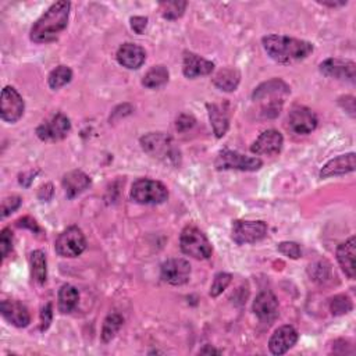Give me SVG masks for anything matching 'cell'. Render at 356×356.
<instances>
[{
    "instance_id": "1",
    "label": "cell",
    "mask_w": 356,
    "mask_h": 356,
    "mask_svg": "<svg viewBox=\"0 0 356 356\" xmlns=\"http://www.w3.org/2000/svg\"><path fill=\"white\" fill-rule=\"evenodd\" d=\"M68 1H56L31 28V40L35 43H49L58 38L65 29L70 15Z\"/></svg>"
},
{
    "instance_id": "2",
    "label": "cell",
    "mask_w": 356,
    "mask_h": 356,
    "mask_svg": "<svg viewBox=\"0 0 356 356\" xmlns=\"http://www.w3.org/2000/svg\"><path fill=\"white\" fill-rule=\"evenodd\" d=\"M261 43L270 58L280 64L300 61L313 51L310 42L282 35H267L261 39Z\"/></svg>"
},
{
    "instance_id": "3",
    "label": "cell",
    "mask_w": 356,
    "mask_h": 356,
    "mask_svg": "<svg viewBox=\"0 0 356 356\" xmlns=\"http://www.w3.org/2000/svg\"><path fill=\"white\" fill-rule=\"evenodd\" d=\"M142 149L152 157L171 165H178L181 161L179 149L172 138L164 132H150L140 138Z\"/></svg>"
},
{
    "instance_id": "4",
    "label": "cell",
    "mask_w": 356,
    "mask_h": 356,
    "mask_svg": "<svg viewBox=\"0 0 356 356\" xmlns=\"http://www.w3.org/2000/svg\"><path fill=\"white\" fill-rule=\"evenodd\" d=\"M289 93V86L281 79H270L259 85L253 92L254 100L271 99L267 106L263 107L266 117H275L280 114L282 106V96Z\"/></svg>"
},
{
    "instance_id": "5",
    "label": "cell",
    "mask_w": 356,
    "mask_h": 356,
    "mask_svg": "<svg viewBox=\"0 0 356 356\" xmlns=\"http://www.w3.org/2000/svg\"><path fill=\"white\" fill-rule=\"evenodd\" d=\"M181 250L197 260L209 259L211 254V245L207 236L195 225H186L179 236Z\"/></svg>"
},
{
    "instance_id": "6",
    "label": "cell",
    "mask_w": 356,
    "mask_h": 356,
    "mask_svg": "<svg viewBox=\"0 0 356 356\" xmlns=\"http://www.w3.org/2000/svg\"><path fill=\"white\" fill-rule=\"evenodd\" d=\"M131 197L139 204H160L167 200L168 191L160 181L140 178L132 184Z\"/></svg>"
},
{
    "instance_id": "7",
    "label": "cell",
    "mask_w": 356,
    "mask_h": 356,
    "mask_svg": "<svg viewBox=\"0 0 356 356\" xmlns=\"http://www.w3.org/2000/svg\"><path fill=\"white\" fill-rule=\"evenodd\" d=\"M86 248V239L81 228L72 225L64 229L56 239L54 249L61 257H76Z\"/></svg>"
},
{
    "instance_id": "8",
    "label": "cell",
    "mask_w": 356,
    "mask_h": 356,
    "mask_svg": "<svg viewBox=\"0 0 356 356\" xmlns=\"http://www.w3.org/2000/svg\"><path fill=\"white\" fill-rule=\"evenodd\" d=\"M214 165L217 170L257 171L263 165V161L259 157H250L234 150L224 149L218 153Z\"/></svg>"
},
{
    "instance_id": "9",
    "label": "cell",
    "mask_w": 356,
    "mask_h": 356,
    "mask_svg": "<svg viewBox=\"0 0 356 356\" xmlns=\"http://www.w3.org/2000/svg\"><path fill=\"white\" fill-rule=\"evenodd\" d=\"M267 235V224L264 221L235 220L232 222V241L238 245L256 243Z\"/></svg>"
},
{
    "instance_id": "10",
    "label": "cell",
    "mask_w": 356,
    "mask_h": 356,
    "mask_svg": "<svg viewBox=\"0 0 356 356\" xmlns=\"http://www.w3.org/2000/svg\"><path fill=\"white\" fill-rule=\"evenodd\" d=\"M24 100L21 95L13 88L6 86L1 90V100H0V114L1 118L7 122H15L22 117L24 113Z\"/></svg>"
},
{
    "instance_id": "11",
    "label": "cell",
    "mask_w": 356,
    "mask_h": 356,
    "mask_svg": "<svg viewBox=\"0 0 356 356\" xmlns=\"http://www.w3.org/2000/svg\"><path fill=\"white\" fill-rule=\"evenodd\" d=\"M320 72L328 78L355 82L356 64L352 60L327 58L320 64Z\"/></svg>"
},
{
    "instance_id": "12",
    "label": "cell",
    "mask_w": 356,
    "mask_h": 356,
    "mask_svg": "<svg viewBox=\"0 0 356 356\" xmlns=\"http://www.w3.org/2000/svg\"><path fill=\"white\" fill-rule=\"evenodd\" d=\"M71 129L68 117L58 113L50 121L40 124L36 128V135L42 140H61L67 136Z\"/></svg>"
},
{
    "instance_id": "13",
    "label": "cell",
    "mask_w": 356,
    "mask_h": 356,
    "mask_svg": "<svg viewBox=\"0 0 356 356\" xmlns=\"http://www.w3.org/2000/svg\"><path fill=\"white\" fill-rule=\"evenodd\" d=\"M288 127L295 134H309L317 127V117L310 108L295 106L289 111Z\"/></svg>"
},
{
    "instance_id": "14",
    "label": "cell",
    "mask_w": 356,
    "mask_h": 356,
    "mask_svg": "<svg viewBox=\"0 0 356 356\" xmlns=\"http://www.w3.org/2000/svg\"><path fill=\"white\" fill-rule=\"evenodd\" d=\"M191 264L185 259H168L161 264V278L171 285H182L189 280Z\"/></svg>"
},
{
    "instance_id": "15",
    "label": "cell",
    "mask_w": 356,
    "mask_h": 356,
    "mask_svg": "<svg viewBox=\"0 0 356 356\" xmlns=\"http://www.w3.org/2000/svg\"><path fill=\"white\" fill-rule=\"evenodd\" d=\"M284 145L282 135L275 129H267L259 135V138L252 143L250 152L254 154L273 156L281 152Z\"/></svg>"
},
{
    "instance_id": "16",
    "label": "cell",
    "mask_w": 356,
    "mask_h": 356,
    "mask_svg": "<svg viewBox=\"0 0 356 356\" xmlns=\"http://www.w3.org/2000/svg\"><path fill=\"white\" fill-rule=\"evenodd\" d=\"M296 341L298 331L292 325H282L273 332L268 341V349L273 355H284L296 343Z\"/></svg>"
},
{
    "instance_id": "17",
    "label": "cell",
    "mask_w": 356,
    "mask_h": 356,
    "mask_svg": "<svg viewBox=\"0 0 356 356\" xmlns=\"http://www.w3.org/2000/svg\"><path fill=\"white\" fill-rule=\"evenodd\" d=\"M214 70V63L192 53L185 51L184 53V64H182V72L186 78L195 79L200 75H209Z\"/></svg>"
},
{
    "instance_id": "18",
    "label": "cell",
    "mask_w": 356,
    "mask_h": 356,
    "mask_svg": "<svg viewBox=\"0 0 356 356\" xmlns=\"http://www.w3.org/2000/svg\"><path fill=\"white\" fill-rule=\"evenodd\" d=\"M356 167V156L355 153L341 154L338 157L331 159L324 167L320 170V178H330L337 175H343L355 171Z\"/></svg>"
},
{
    "instance_id": "19",
    "label": "cell",
    "mask_w": 356,
    "mask_h": 356,
    "mask_svg": "<svg viewBox=\"0 0 356 356\" xmlns=\"http://www.w3.org/2000/svg\"><path fill=\"white\" fill-rule=\"evenodd\" d=\"M253 312L261 321H273L278 314V300L270 291L260 292L253 300Z\"/></svg>"
},
{
    "instance_id": "20",
    "label": "cell",
    "mask_w": 356,
    "mask_h": 356,
    "mask_svg": "<svg viewBox=\"0 0 356 356\" xmlns=\"http://www.w3.org/2000/svg\"><path fill=\"white\" fill-rule=\"evenodd\" d=\"M209 120L217 138H222L227 134L229 125V108L228 103H207Z\"/></svg>"
},
{
    "instance_id": "21",
    "label": "cell",
    "mask_w": 356,
    "mask_h": 356,
    "mask_svg": "<svg viewBox=\"0 0 356 356\" xmlns=\"http://www.w3.org/2000/svg\"><path fill=\"white\" fill-rule=\"evenodd\" d=\"M145 60V50L135 43H124L117 50V61L128 70H138L142 67Z\"/></svg>"
},
{
    "instance_id": "22",
    "label": "cell",
    "mask_w": 356,
    "mask_h": 356,
    "mask_svg": "<svg viewBox=\"0 0 356 356\" xmlns=\"http://www.w3.org/2000/svg\"><path fill=\"white\" fill-rule=\"evenodd\" d=\"M1 316L15 327H26L31 321L28 309L17 300H3L0 305Z\"/></svg>"
},
{
    "instance_id": "23",
    "label": "cell",
    "mask_w": 356,
    "mask_h": 356,
    "mask_svg": "<svg viewBox=\"0 0 356 356\" xmlns=\"http://www.w3.org/2000/svg\"><path fill=\"white\" fill-rule=\"evenodd\" d=\"M355 254H356V238L350 236L348 241L341 243L337 249V259L343 270V273L350 278L355 280L356 277V264H355Z\"/></svg>"
},
{
    "instance_id": "24",
    "label": "cell",
    "mask_w": 356,
    "mask_h": 356,
    "mask_svg": "<svg viewBox=\"0 0 356 356\" xmlns=\"http://www.w3.org/2000/svg\"><path fill=\"white\" fill-rule=\"evenodd\" d=\"M90 185V178L81 170H72L63 177V188L67 197L72 199L86 191Z\"/></svg>"
},
{
    "instance_id": "25",
    "label": "cell",
    "mask_w": 356,
    "mask_h": 356,
    "mask_svg": "<svg viewBox=\"0 0 356 356\" xmlns=\"http://www.w3.org/2000/svg\"><path fill=\"white\" fill-rule=\"evenodd\" d=\"M239 81H241L239 71L235 68H228V67L220 70L213 78L214 86L224 92H234L238 88Z\"/></svg>"
},
{
    "instance_id": "26",
    "label": "cell",
    "mask_w": 356,
    "mask_h": 356,
    "mask_svg": "<svg viewBox=\"0 0 356 356\" xmlns=\"http://www.w3.org/2000/svg\"><path fill=\"white\" fill-rule=\"evenodd\" d=\"M79 300L78 289L70 284H65L58 291V310L61 313H70L75 309Z\"/></svg>"
},
{
    "instance_id": "27",
    "label": "cell",
    "mask_w": 356,
    "mask_h": 356,
    "mask_svg": "<svg viewBox=\"0 0 356 356\" xmlns=\"http://www.w3.org/2000/svg\"><path fill=\"white\" fill-rule=\"evenodd\" d=\"M168 70L164 67V65H154L143 76L142 79V83L146 86V88H150V89H157L160 86H163L164 83H167L168 81Z\"/></svg>"
},
{
    "instance_id": "28",
    "label": "cell",
    "mask_w": 356,
    "mask_h": 356,
    "mask_svg": "<svg viewBox=\"0 0 356 356\" xmlns=\"http://www.w3.org/2000/svg\"><path fill=\"white\" fill-rule=\"evenodd\" d=\"M31 273L32 278L38 284H43L47 277L46 268V254L42 250H33L31 253Z\"/></svg>"
},
{
    "instance_id": "29",
    "label": "cell",
    "mask_w": 356,
    "mask_h": 356,
    "mask_svg": "<svg viewBox=\"0 0 356 356\" xmlns=\"http://www.w3.org/2000/svg\"><path fill=\"white\" fill-rule=\"evenodd\" d=\"M124 323V318L118 313H111L104 318L103 327H102V341L103 342H110L118 330L121 328Z\"/></svg>"
},
{
    "instance_id": "30",
    "label": "cell",
    "mask_w": 356,
    "mask_h": 356,
    "mask_svg": "<svg viewBox=\"0 0 356 356\" xmlns=\"http://www.w3.org/2000/svg\"><path fill=\"white\" fill-rule=\"evenodd\" d=\"M71 78H72V71L70 70V67L58 65L49 74L47 82L51 89H58L67 85L71 81Z\"/></svg>"
},
{
    "instance_id": "31",
    "label": "cell",
    "mask_w": 356,
    "mask_h": 356,
    "mask_svg": "<svg viewBox=\"0 0 356 356\" xmlns=\"http://www.w3.org/2000/svg\"><path fill=\"white\" fill-rule=\"evenodd\" d=\"M186 7V1H163L160 3V10L164 18L177 19L179 18Z\"/></svg>"
},
{
    "instance_id": "32",
    "label": "cell",
    "mask_w": 356,
    "mask_h": 356,
    "mask_svg": "<svg viewBox=\"0 0 356 356\" xmlns=\"http://www.w3.org/2000/svg\"><path fill=\"white\" fill-rule=\"evenodd\" d=\"M352 300L346 295H337L330 302V310L334 316H342L352 310Z\"/></svg>"
},
{
    "instance_id": "33",
    "label": "cell",
    "mask_w": 356,
    "mask_h": 356,
    "mask_svg": "<svg viewBox=\"0 0 356 356\" xmlns=\"http://www.w3.org/2000/svg\"><path fill=\"white\" fill-rule=\"evenodd\" d=\"M232 275L229 273H218L214 275L213 284L210 286V296L217 298L231 282Z\"/></svg>"
},
{
    "instance_id": "34",
    "label": "cell",
    "mask_w": 356,
    "mask_h": 356,
    "mask_svg": "<svg viewBox=\"0 0 356 356\" xmlns=\"http://www.w3.org/2000/svg\"><path fill=\"white\" fill-rule=\"evenodd\" d=\"M310 277H313V280L316 281H323L327 280V277L330 275V264L327 261H317L314 264H310Z\"/></svg>"
},
{
    "instance_id": "35",
    "label": "cell",
    "mask_w": 356,
    "mask_h": 356,
    "mask_svg": "<svg viewBox=\"0 0 356 356\" xmlns=\"http://www.w3.org/2000/svg\"><path fill=\"white\" fill-rule=\"evenodd\" d=\"M277 249L284 256H288L291 259H299L300 254H302L300 246L296 242H281V243H278Z\"/></svg>"
},
{
    "instance_id": "36",
    "label": "cell",
    "mask_w": 356,
    "mask_h": 356,
    "mask_svg": "<svg viewBox=\"0 0 356 356\" xmlns=\"http://www.w3.org/2000/svg\"><path fill=\"white\" fill-rule=\"evenodd\" d=\"M13 250V232L8 228H4L0 234V252L1 257L6 259Z\"/></svg>"
},
{
    "instance_id": "37",
    "label": "cell",
    "mask_w": 356,
    "mask_h": 356,
    "mask_svg": "<svg viewBox=\"0 0 356 356\" xmlns=\"http://www.w3.org/2000/svg\"><path fill=\"white\" fill-rule=\"evenodd\" d=\"M19 206H21V197H19V196H10V197H6V199L1 202V216L6 217V216L11 214V213L15 211Z\"/></svg>"
},
{
    "instance_id": "38",
    "label": "cell",
    "mask_w": 356,
    "mask_h": 356,
    "mask_svg": "<svg viewBox=\"0 0 356 356\" xmlns=\"http://www.w3.org/2000/svg\"><path fill=\"white\" fill-rule=\"evenodd\" d=\"M51 317H53V313H51V305L47 303L42 312H40V330L44 331L49 328L50 323H51Z\"/></svg>"
},
{
    "instance_id": "39",
    "label": "cell",
    "mask_w": 356,
    "mask_h": 356,
    "mask_svg": "<svg viewBox=\"0 0 356 356\" xmlns=\"http://www.w3.org/2000/svg\"><path fill=\"white\" fill-rule=\"evenodd\" d=\"M131 28L136 32V33H142L147 25V18L146 17H132L131 19Z\"/></svg>"
},
{
    "instance_id": "40",
    "label": "cell",
    "mask_w": 356,
    "mask_h": 356,
    "mask_svg": "<svg viewBox=\"0 0 356 356\" xmlns=\"http://www.w3.org/2000/svg\"><path fill=\"white\" fill-rule=\"evenodd\" d=\"M193 122H195V118L192 115L182 114L177 120V129L178 131H186V129H189L193 125Z\"/></svg>"
},
{
    "instance_id": "41",
    "label": "cell",
    "mask_w": 356,
    "mask_h": 356,
    "mask_svg": "<svg viewBox=\"0 0 356 356\" xmlns=\"http://www.w3.org/2000/svg\"><path fill=\"white\" fill-rule=\"evenodd\" d=\"M38 196H39V199H40L42 202H47V200H50V197L53 196V185H51V184H46V185H43V186L39 189Z\"/></svg>"
},
{
    "instance_id": "42",
    "label": "cell",
    "mask_w": 356,
    "mask_h": 356,
    "mask_svg": "<svg viewBox=\"0 0 356 356\" xmlns=\"http://www.w3.org/2000/svg\"><path fill=\"white\" fill-rule=\"evenodd\" d=\"M17 225H18V227H24V228H29L31 231H35V232L39 231L36 221L32 220V218H29V217H22V218H19V220L17 221Z\"/></svg>"
},
{
    "instance_id": "43",
    "label": "cell",
    "mask_w": 356,
    "mask_h": 356,
    "mask_svg": "<svg viewBox=\"0 0 356 356\" xmlns=\"http://www.w3.org/2000/svg\"><path fill=\"white\" fill-rule=\"evenodd\" d=\"M342 100H345V103L339 102V104L343 106V108L350 114V117H355V99L352 96H345V97H341Z\"/></svg>"
},
{
    "instance_id": "44",
    "label": "cell",
    "mask_w": 356,
    "mask_h": 356,
    "mask_svg": "<svg viewBox=\"0 0 356 356\" xmlns=\"http://www.w3.org/2000/svg\"><path fill=\"white\" fill-rule=\"evenodd\" d=\"M199 353H202V355H210V353H216V355H220L221 352L220 350H217V349H214V348H211L210 345H206Z\"/></svg>"
}]
</instances>
